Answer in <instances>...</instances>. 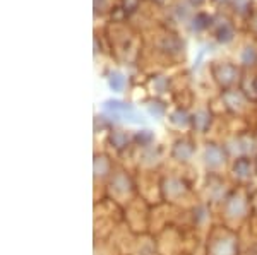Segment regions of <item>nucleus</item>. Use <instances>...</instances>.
Here are the masks:
<instances>
[{
	"label": "nucleus",
	"mask_w": 257,
	"mask_h": 255,
	"mask_svg": "<svg viewBox=\"0 0 257 255\" xmlns=\"http://www.w3.org/2000/svg\"><path fill=\"white\" fill-rule=\"evenodd\" d=\"M223 158H225V156H223V151L219 149L218 146H214V144L208 146V149H206V163H208V166H211V168L219 166V164L225 161Z\"/></svg>",
	"instance_id": "obj_3"
},
{
	"label": "nucleus",
	"mask_w": 257,
	"mask_h": 255,
	"mask_svg": "<svg viewBox=\"0 0 257 255\" xmlns=\"http://www.w3.org/2000/svg\"><path fill=\"white\" fill-rule=\"evenodd\" d=\"M190 154H192V147L185 142H178L175 146V149H173V156H175L178 161H187L190 158Z\"/></svg>",
	"instance_id": "obj_5"
},
{
	"label": "nucleus",
	"mask_w": 257,
	"mask_h": 255,
	"mask_svg": "<svg viewBox=\"0 0 257 255\" xmlns=\"http://www.w3.org/2000/svg\"><path fill=\"white\" fill-rule=\"evenodd\" d=\"M233 171L240 178H247V176L252 175V163L245 158H240L233 164Z\"/></svg>",
	"instance_id": "obj_4"
},
{
	"label": "nucleus",
	"mask_w": 257,
	"mask_h": 255,
	"mask_svg": "<svg viewBox=\"0 0 257 255\" xmlns=\"http://www.w3.org/2000/svg\"><path fill=\"white\" fill-rule=\"evenodd\" d=\"M108 159L106 158H96V161H94V171H96V175H106L108 173Z\"/></svg>",
	"instance_id": "obj_6"
},
{
	"label": "nucleus",
	"mask_w": 257,
	"mask_h": 255,
	"mask_svg": "<svg viewBox=\"0 0 257 255\" xmlns=\"http://www.w3.org/2000/svg\"><path fill=\"white\" fill-rule=\"evenodd\" d=\"M225 209H226V216H230V217H240V216H243V212H245L247 205H245V200H243L240 195H231L230 199H228Z\"/></svg>",
	"instance_id": "obj_2"
},
{
	"label": "nucleus",
	"mask_w": 257,
	"mask_h": 255,
	"mask_svg": "<svg viewBox=\"0 0 257 255\" xmlns=\"http://www.w3.org/2000/svg\"><path fill=\"white\" fill-rule=\"evenodd\" d=\"M111 142L117 144V147H122L127 144V137L123 134H113V137H111Z\"/></svg>",
	"instance_id": "obj_8"
},
{
	"label": "nucleus",
	"mask_w": 257,
	"mask_h": 255,
	"mask_svg": "<svg viewBox=\"0 0 257 255\" xmlns=\"http://www.w3.org/2000/svg\"><path fill=\"white\" fill-rule=\"evenodd\" d=\"M235 240L233 238H219L211 243V255H235Z\"/></svg>",
	"instance_id": "obj_1"
},
{
	"label": "nucleus",
	"mask_w": 257,
	"mask_h": 255,
	"mask_svg": "<svg viewBox=\"0 0 257 255\" xmlns=\"http://www.w3.org/2000/svg\"><path fill=\"white\" fill-rule=\"evenodd\" d=\"M110 86H111V89H115V91H122V88H123V77L120 76V74H115V76H111Z\"/></svg>",
	"instance_id": "obj_7"
}]
</instances>
